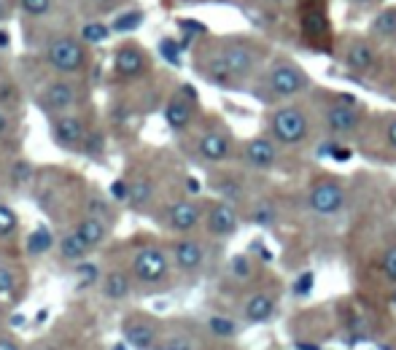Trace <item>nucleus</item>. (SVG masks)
I'll return each instance as SVG.
<instances>
[{
  "label": "nucleus",
  "mask_w": 396,
  "mask_h": 350,
  "mask_svg": "<svg viewBox=\"0 0 396 350\" xmlns=\"http://www.w3.org/2000/svg\"><path fill=\"white\" fill-rule=\"evenodd\" d=\"M73 100H76V89L70 87L68 81H54L43 92V105L49 111H65L73 105Z\"/></svg>",
  "instance_id": "obj_17"
},
{
  "label": "nucleus",
  "mask_w": 396,
  "mask_h": 350,
  "mask_svg": "<svg viewBox=\"0 0 396 350\" xmlns=\"http://www.w3.org/2000/svg\"><path fill=\"white\" fill-rule=\"evenodd\" d=\"M324 119H327V127L332 132H353L362 124V113L356 111V105L334 103L327 108Z\"/></svg>",
  "instance_id": "obj_10"
},
{
  "label": "nucleus",
  "mask_w": 396,
  "mask_h": 350,
  "mask_svg": "<svg viewBox=\"0 0 396 350\" xmlns=\"http://www.w3.org/2000/svg\"><path fill=\"white\" fill-rule=\"evenodd\" d=\"M140 24H143V14L140 11H127L114 22V30L116 33H132V30H138Z\"/></svg>",
  "instance_id": "obj_27"
},
{
  "label": "nucleus",
  "mask_w": 396,
  "mask_h": 350,
  "mask_svg": "<svg viewBox=\"0 0 396 350\" xmlns=\"http://www.w3.org/2000/svg\"><path fill=\"white\" fill-rule=\"evenodd\" d=\"M380 267H383L385 278L391 280V283H396V248H388V251H385V256H383Z\"/></svg>",
  "instance_id": "obj_35"
},
{
  "label": "nucleus",
  "mask_w": 396,
  "mask_h": 350,
  "mask_svg": "<svg viewBox=\"0 0 396 350\" xmlns=\"http://www.w3.org/2000/svg\"><path fill=\"white\" fill-rule=\"evenodd\" d=\"M385 140H388L391 148H396V119H391V122L385 124Z\"/></svg>",
  "instance_id": "obj_43"
},
{
  "label": "nucleus",
  "mask_w": 396,
  "mask_h": 350,
  "mask_svg": "<svg viewBox=\"0 0 396 350\" xmlns=\"http://www.w3.org/2000/svg\"><path fill=\"white\" fill-rule=\"evenodd\" d=\"M6 14H8V3H6V0H0V19L6 17Z\"/></svg>",
  "instance_id": "obj_46"
},
{
  "label": "nucleus",
  "mask_w": 396,
  "mask_h": 350,
  "mask_svg": "<svg viewBox=\"0 0 396 350\" xmlns=\"http://www.w3.org/2000/svg\"><path fill=\"white\" fill-rule=\"evenodd\" d=\"M124 337H127V342H130L135 350H154V345H156L154 323L140 321V318H132V321L124 323Z\"/></svg>",
  "instance_id": "obj_14"
},
{
  "label": "nucleus",
  "mask_w": 396,
  "mask_h": 350,
  "mask_svg": "<svg viewBox=\"0 0 396 350\" xmlns=\"http://www.w3.org/2000/svg\"><path fill=\"white\" fill-rule=\"evenodd\" d=\"M6 130H8V119H6V113L0 111V135H6Z\"/></svg>",
  "instance_id": "obj_45"
},
{
  "label": "nucleus",
  "mask_w": 396,
  "mask_h": 350,
  "mask_svg": "<svg viewBox=\"0 0 396 350\" xmlns=\"http://www.w3.org/2000/svg\"><path fill=\"white\" fill-rule=\"evenodd\" d=\"M172 259L178 264V270L194 272V270H200L203 262H205V248L197 243V240H191V237H184V240H178V243L172 245Z\"/></svg>",
  "instance_id": "obj_11"
},
{
  "label": "nucleus",
  "mask_w": 396,
  "mask_h": 350,
  "mask_svg": "<svg viewBox=\"0 0 396 350\" xmlns=\"http://www.w3.org/2000/svg\"><path fill=\"white\" fill-rule=\"evenodd\" d=\"M19 6H22V11L30 14V17H43V14H49L52 0H19Z\"/></svg>",
  "instance_id": "obj_30"
},
{
  "label": "nucleus",
  "mask_w": 396,
  "mask_h": 350,
  "mask_svg": "<svg viewBox=\"0 0 396 350\" xmlns=\"http://www.w3.org/2000/svg\"><path fill=\"white\" fill-rule=\"evenodd\" d=\"M76 234L84 240L89 248H97V245L105 240V234H108V229H105L103 218H97V216H86L78 221V227H76Z\"/></svg>",
  "instance_id": "obj_19"
},
{
  "label": "nucleus",
  "mask_w": 396,
  "mask_h": 350,
  "mask_svg": "<svg viewBox=\"0 0 396 350\" xmlns=\"http://www.w3.org/2000/svg\"><path fill=\"white\" fill-rule=\"evenodd\" d=\"M54 248V237H52V232L46 227H38L27 237V253H33V256H43L46 251H52Z\"/></svg>",
  "instance_id": "obj_23"
},
{
  "label": "nucleus",
  "mask_w": 396,
  "mask_h": 350,
  "mask_svg": "<svg viewBox=\"0 0 396 350\" xmlns=\"http://www.w3.org/2000/svg\"><path fill=\"white\" fill-rule=\"evenodd\" d=\"M207 329H210L213 337L229 340V337H235V334H238V323H235L232 318H224V315H213V318L207 321Z\"/></svg>",
  "instance_id": "obj_25"
},
{
  "label": "nucleus",
  "mask_w": 396,
  "mask_h": 350,
  "mask_svg": "<svg viewBox=\"0 0 396 350\" xmlns=\"http://www.w3.org/2000/svg\"><path fill=\"white\" fill-rule=\"evenodd\" d=\"M251 218H254V224H273V221H275V213H273L270 205L261 202V205H257V210H254Z\"/></svg>",
  "instance_id": "obj_37"
},
{
  "label": "nucleus",
  "mask_w": 396,
  "mask_h": 350,
  "mask_svg": "<svg viewBox=\"0 0 396 350\" xmlns=\"http://www.w3.org/2000/svg\"><path fill=\"white\" fill-rule=\"evenodd\" d=\"M86 251H89V245H86L76 232H70V234H65V237L60 240V253H62L65 259H70V262H81L86 256Z\"/></svg>",
  "instance_id": "obj_22"
},
{
  "label": "nucleus",
  "mask_w": 396,
  "mask_h": 350,
  "mask_svg": "<svg viewBox=\"0 0 396 350\" xmlns=\"http://www.w3.org/2000/svg\"><path fill=\"white\" fill-rule=\"evenodd\" d=\"M345 200H348V197H345V189L334 178L318 181L310 189V194H308L310 208L315 210V213H321V216H334L337 210H343Z\"/></svg>",
  "instance_id": "obj_5"
},
{
  "label": "nucleus",
  "mask_w": 396,
  "mask_h": 350,
  "mask_svg": "<svg viewBox=\"0 0 396 350\" xmlns=\"http://www.w3.org/2000/svg\"><path fill=\"white\" fill-rule=\"evenodd\" d=\"M159 49H162V57H165L168 62H172V65H178V62H181V49H178V43H175V41H170V38H168V41H162V46H159Z\"/></svg>",
  "instance_id": "obj_36"
},
{
  "label": "nucleus",
  "mask_w": 396,
  "mask_h": 350,
  "mask_svg": "<svg viewBox=\"0 0 396 350\" xmlns=\"http://www.w3.org/2000/svg\"><path fill=\"white\" fill-rule=\"evenodd\" d=\"M95 278H97V270H95V264H81V267H78V280H81V288L92 286V283H95Z\"/></svg>",
  "instance_id": "obj_38"
},
{
  "label": "nucleus",
  "mask_w": 396,
  "mask_h": 350,
  "mask_svg": "<svg viewBox=\"0 0 396 350\" xmlns=\"http://www.w3.org/2000/svg\"><path fill=\"white\" fill-rule=\"evenodd\" d=\"M108 27L100 24V22H92V24H86L84 30H81V38H84L86 43H103L105 38H108Z\"/></svg>",
  "instance_id": "obj_29"
},
{
  "label": "nucleus",
  "mask_w": 396,
  "mask_h": 350,
  "mask_svg": "<svg viewBox=\"0 0 396 350\" xmlns=\"http://www.w3.org/2000/svg\"><path fill=\"white\" fill-rule=\"evenodd\" d=\"M219 57L224 59L226 70L232 73V78H240V76H248L251 70L257 68V52L248 49L245 43H229L224 46Z\"/></svg>",
  "instance_id": "obj_6"
},
{
  "label": "nucleus",
  "mask_w": 396,
  "mask_h": 350,
  "mask_svg": "<svg viewBox=\"0 0 396 350\" xmlns=\"http://www.w3.org/2000/svg\"><path fill=\"white\" fill-rule=\"evenodd\" d=\"M162 350H194V345H191L189 337H170V340L162 345Z\"/></svg>",
  "instance_id": "obj_40"
},
{
  "label": "nucleus",
  "mask_w": 396,
  "mask_h": 350,
  "mask_svg": "<svg viewBox=\"0 0 396 350\" xmlns=\"http://www.w3.org/2000/svg\"><path fill=\"white\" fill-rule=\"evenodd\" d=\"M205 227L210 234H216V237H229L235 229H238V213L232 205H226V202H216L210 213H207V221Z\"/></svg>",
  "instance_id": "obj_12"
},
{
  "label": "nucleus",
  "mask_w": 396,
  "mask_h": 350,
  "mask_svg": "<svg viewBox=\"0 0 396 350\" xmlns=\"http://www.w3.org/2000/svg\"><path fill=\"white\" fill-rule=\"evenodd\" d=\"M305 33L308 35H321L327 33V19H324V14H308L305 17Z\"/></svg>",
  "instance_id": "obj_32"
},
{
  "label": "nucleus",
  "mask_w": 396,
  "mask_h": 350,
  "mask_svg": "<svg viewBox=\"0 0 396 350\" xmlns=\"http://www.w3.org/2000/svg\"><path fill=\"white\" fill-rule=\"evenodd\" d=\"M14 288H17V275L8 267H0V297L11 294Z\"/></svg>",
  "instance_id": "obj_34"
},
{
  "label": "nucleus",
  "mask_w": 396,
  "mask_h": 350,
  "mask_svg": "<svg viewBox=\"0 0 396 350\" xmlns=\"http://www.w3.org/2000/svg\"><path fill=\"white\" fill-rule=\"evenodd\" d=\"M313 280H315V278H313V272H305L302 278L294 283V294H296V297H305V294H310Z\"/></svg>",
  "instance_id": "obj_39"
},
{
  "label": "nucleus",
  "mask_w": 396,
  "mask_h": 350,
  "mask_svg": "<svg viewBox=\"0 0 396 350\" xmlns=\"http://www.w3.org/2000/svg\"><path fill=\"white\" fill-rule=\"evenodd\" d=\"M375 49L367 43V41H353V43H348V49H345V65L350 70H369L375 65Z\"/></svg>",
  "instance_id": "obj_16"
},
{
  "label": "nucleus",
  "mask_w": 396,
  "mask_h": 350,
  "mask_svg": "<svg viewBox=\"0 0 396 350\" xmlns=\"http://www.w3.org/2000/svg\"><path fill=\"white\" fill-rule=\"evenodd\" d=\"M165 122L172 130H184L191 122V105L186 97H172L170 103L165 105Z\"/></svg>",
  "instance_id": "obj_20"
},
{
  "label": "nucleus",
  "mask_w": 396,
  "mask_h": 350,
  "mask_svg": "<svg viewBox=\"0 0 396 350\" xmlns=\"http://www.w3.org/2000/svg\"><path fill=\"white\" fill-rule=\"evenodd\" d=\"M243 313H245V318L251 323H264V321H270L273 313H275V299L270 297V294H254V297L245 302Z\"/></svg>",
  "instance_id": "obj_18"
},
{
  "label": "nucleus",
  "mask_w": 396,
  "mask_h": 350,
  "mask_svg": "<svg viewBox=\"0 0 396 350\" xmlns=\"http://www.w3.org/2000/svg\"><path fill=\"white\" fill-rule=\"evenodd\" d=\"M86 138V130L81 119H76V116H60L57 122H54V140L60 143V146H76V143H81Z\"/></svg>",
  "instance_id": "obj_15"
},
{
  "label": "nucleus",
  "mask_w": 396,
  "mask_h": 350,
  "mask_svg": "<svg viewBox=\"0 0 396 350\" xmlns=\"http://www.w3.org/2000/svg\"><path fill=\"white\" fill-rule=\"evenodd\" d=\"M200 221H203V210L194 200H178L168 210V224L175 232H191Z\"/></svg>",
  "instance_id": "obj_7"
},
{
  "label": "nucleus",
  "mask_w": 396,
  "mask_h": 350,
  "mask_svg": "<svg viewBox=\"0 0 396 350\" xmlns=\"http://www.w3.org/2000/svg\"><path fill=\"white\" fill-rule=\"evenodd\" d=\"M168 256L162 248L156 245H146L143 251H138V256L132 259V272L140 283H159L168 275Z\"/></svg>",
  "instance_id": "obj_4"
},
{
  "label": "nucleus",
  "mask_w": 396,
  "mask_h": 350,
  "mask_svg": "<svg viewBox=\"0 0 396 350\" xmlns=\"http://www.w3.org/2000/svg\"><path fill=\"white\" fill-rule=\"evenodd\" d=\"M114 68L124 78H135V76L146 73L149 59H146V54L140 52L138 46H121L119 52H116V59H114Z\"/></svg>",
  "instance_id": "obj_13"
},
{
  "label": "nucleus",
  "mask_w": 396,
  "mask_h": 350,
  "mask_svg": "<svg viewBox=\"0 0 396 350\" xmlns=\"http://www.w3.org/2000/svg\"><path fill=\"white\" fill-rule=\"evenodd\" d=\"M270 130L275 140L286 143V146H299L302 140L308 138V119L299 108L294 105H283L273 113V122H270Z\"/></svg>",
  "instance_id": "obj_2"
},
{
  "label": "nucleus",
  "mask_w": 396,
  "mask_h": 350,
  "mask_svg": "<svg viewBox=\"0 0 396 350\" xmlns=\"http://www.w3.org/2000/svg\"><path fill=\"white\" fill-rule=\"evenodd\" d=\"M197 151H200V157L205 159V162H226V159L232 157V140L221 130H210V132H205L200 138Z\"/></svg>",
  "instance_id": "obj_8"
},
{
  "label": "nucleus",
  "mask_w": 396,
  "mask_h": 350,
  "mask_svg": "<svg viewBox=\"0 0 396 350\" xmlns=\"http://www.w3.org/2000/svg\"><path fill=\"white\" fill-rule=\"evenodd\" d=\"M49 65L60 73H78L84 68V49L76 38H57L49 43Z\"/></svg>",
  "instance_id": "obj_3"
},
{
  "label": "nucleus",
  "mask_w": 396,
  "mask_h": 350,
  "mask_svg": "<svg viewBox=\"0 0 396 350\" xmlns=\"http://www.w3.org/2000/svg\"><path fill=\"white\" fill-rule=\"evenodd\" d=\"M30 178H33V167H30L25 159H19L17 164L11 167V183H14V186H22V183H27Z\"/></svg>",
  "instance_id": "obj_31"
},
{
  "label": "nucleus",
  "mask_w": 396,
  "mask_h": 350,
  "mask_svg": "<svg viewBox=\"0 0 396 350\" xmlns=\"http://www.w3.org/2000/svg\"><path fill=\"white\" fill-rule=\"evenodd\" d=\"M111 197H114V200H130V183L114 181V183H111Z\"/></svg>",
  "instance_id": "obj_42"
},
{
  "label": "nucleus",
  "mask_w": 396,
  "mask_h": 350,
  "mask_svg": "<svg viewBox=\"0 0 396 350\" xmlns=\"http://www.w3.org/2000/svg\"><path fill=\"white\" fill-rule=\"evenodd\" d=\"M130 291H132V283L127 278V272H121V270H114V272H108L103 280V294L108 299H127L130 297Z\"/></svg>",
  "instance_id": "obj_21"
},
{
  "label": "nucleus",
  "mask_w": 396,
  "mask_h": 350,
  "mask_svg": "<svg viewBox=\"0 0 396 350\" xmlns=\"http://www.w3.org/2000/svg\"><path fill=\"white\" fill-rule=\"evenodd\" d=\"M296 348H299V350H321V348H318V345H308V342H299Z\"/></svg>",
  "instance_id": "obj_47"
},
{
  "label": "nucleus",
  "mask_w": 396,
  "mask_h": 350,
  "mask_svg": "<svg viewBox=\"0 0 396 350\" xmlns=\"http://www.w3.org/2000/svg\"><path fill=\"white\" fill-rule=\"evenodd\" d=\"M243 159H245L251 167H257V170H270V167L278 162L275 143H273L270 138L248 140V143H245V148H243Z\"/></svg>",
  "instance_id": "obj_9"
},
{
  "label": "nucleus",
  "mask_w": 396,
  "mask_h": 350,
  "mask_svg": "<svg viewBox=\"0 0 396 350\" xmlns=\"http://www.w3.org/2000/svg\"><path fill=\"white\" fill-rule=\"evenodd\" d=\"M89 210H92V216H97V218H108V216H111V205H108L105 200H89Z\"/></svg>",
  "instance_id": "obj_41"
},
{
  "label": "nucleus",
  "mask_w": 396,
  "mask_h": 350,
  "mask_svg": "<svg viewBox=\"0 0 396 350\" xmlns=\"http://www.w3.org/2000/svg\"><path fill=\"white\" fill-rule=\"evenodd\" d=\"M17 227H19L17 213L8 208V205H3V202H0V237L11 234V232H14Z\"/></svg>",
  "instance_id": "obj_28"
},
{
  "label": "nucleus",
  "mask_w": 396,
  "mask_h": 350,
  "mask_svg": "<svg viewBox=\"0 0 396 350\" xmlns=\"http://www.w3.org/2000/svg\"><path fill=\"white\" fill-rule=\"evenodd\" d=\"M8 43V38H6V33H0V46H6Z\"/></svg>",
  "instance_id": "obj_48"
},
{
  "label": "nucleus",
  "mask_w": 396,
  "mask_h": 350,
  "mask_svg": "<svg viewBox=\"0 0 396 350\" xmlns=\"http://www.w3.org/2000/svg\"><path fill=\"white\" fill-rule=\"evenodd\" d=\"M151 200V181H146V178H138V181H132L130 183V202L140 208V205H146Z\"/></svg>",
  "instance_id": "obj_26"
},
{
  "label": "nucleus",
  "mask_w": 396,
  "mask_h": 350,
  "mask_svg": "<svg viewBox=\"0 0 396 350\" xmlns=\"http://www.w3.org/2000/svg\"><path fill=\"white\" fill-rule=\"evenodd\" d=\"M372 33L380 38H391L396 35V8H385L378 17L372 19Z\"/></svg>",
  "instance_id": "obj_24"
},
{
  "label": "nucleus",
  "mask_w": 396,
  "mask_h": 350,
  "mask_svg": "<svg viewBox=\"0 0 396 350\" xmlns=\"http://www.w3.org/2000/svg\"><path fill=\"white\" fill-rule=\"evenodd\" d=\"M267 84H270V92L275 97H294L302 89L310 87V78L302 73V68L296 62H292V59H278L275 65L270 68Z\"/></svg>",
  "instance_id": "obj_1"
},
{
  "label": "nucleus",
  "mask_w": 396,
  "mask_h": 350,
  "mask_svg": "<svg viewBox=\"0 0 396 350\" xmlns=\"http://www.w3.org/2000/svg\"><path fill=\"white\" fill-rule=\"evenodd\" d=\"M251 272H254V264H251L248 256H235L232 259V275L235 278H251Z\"/></svg>",
  "instance_id": "obj_33"
},
{
  "label": "nucleus",
  "mask_w": 396,
  "mask_h": 350,
  "mask_svg": "<svg viewBox=\"0 0 396 350\" xmlns=\"http://www.w3.org/2000/svg\"><path fill=\"white\" fill-rule=\"evenodd\" d=\"M35 350H38V348H35Z\"/></svg>",
  "instance_id": "obj_51"
},
{
  "label": "nucleus",
  "mask_w": 396,
  "mask_h": 350,
  "mask_svg": "<svg viewBox=\"0 0 396 350\" xmlns=\"http://www.w3.org/2000/svg\"><path fill=\"white\" fill-rule=\"evenodd\" d=\"M0 350H19V345L8 337H0Z\"/></svg>",
  "instance_id": "obj_44"
},
{
  "label": "nucleus",
  "mask_w": 396,
  "mask_h": 350,
  "mask_svg": "<svg viewBox=\"0 0 396 350\" xmlns=\"http://www.w3.org/2000/svg\"><path fill=\"white\" fill-rule=\"evenodd\" d=\"M391 307H394V310H396V291H394V294H391Z\"/></svg>",
  "instance_id": "obj_50"
},
{
  "label": "nucleus",
  "mask_w": 396,
  "mask_h": 350,
  "mask_svg": "<svg viewBox=\"0 0 396 350\" xmlns=\"http://www.w3.org/2000/svg\"><path fill=\"white\" fill-rule=\"evenodd\" d=\"M111 350H127V345H124V342H119V345H114Z\"/></svg>",
  "instance_id": "obj_49"
}]
</instances>
